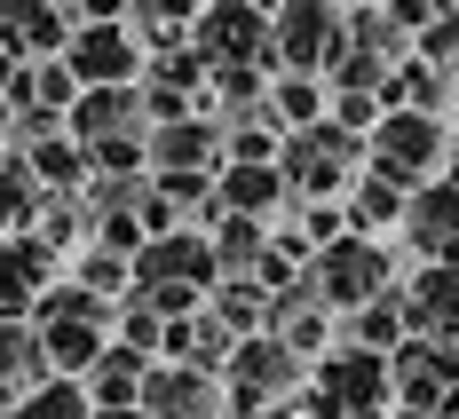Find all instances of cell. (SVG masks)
<instances>
[{
	"instance_id": "obj_13",
	"label": "cell",
	"mask_w": 459,
	"mask_h": 419,
	"mask_svg": "<svg viewBox=\"0 0 459 419\" xmlns=\"http://www.w3.org/2000/svg\"><path fill=\"white\" fill-rule=\"evenodd\" d=\"M143 158H151L159 175H198V167H214V158H222V127H214V119L151 127V135H143Z\"/></svg>"
},
{
	"instance_id": "obj_26",
	"label": "cell",
	"mask_w": 459,
	"mask_h": 419,
	"mask_svg": "<svg viewBox=\"0 0 459 419\" xmlns=\"http://www.w3.org/2000/svg\"><path fill=\"white\" fill-rule=\"evenodd\" d=\"M88 419H143V412H88Z\"/></svg>"
},
{
	"instance_id": "obj_17",
	"label": "cell",
	"mask_w": 459,
	"mask_h": 419,
	"mask_svg": "<svg viewBox=\"0 0 459 419\" xmlns=\"http://www.w3.org/2000/svg\"><path fill=\"white\" fill-rule=\"evenodd\" d=\"M24 167H32V183H48V190H72L80 175H88V150L80 142H64V135H48V142H32V150H16Z\"/></svg>"
},
{
	"instance_id": "obj_16",
	"label": "cell",
	"mask_w": 459,
	"mask_h": 419,
	"mask_svg": "<svg viewBox=\"0 0 459 419\" xmlns=\"http://www.w3.org/2000/svg\"><path fill=\"white\" fill-rule=\"evenodd\" d=\"M40 380H48L40 332L24 325V317H16V325H0V404H8V396H32Z\"/></svg>"
},
{
	"instance_id": "obj_25",
	"label": "cell",
	"mask_w": 459,
	"mask_h": 419,
	"mask_svg": "<svg viewBox=\"0 0 459 419\" xmlns=\"http://www.w3.org/2000/svg\"><path fill=\"white\" fill-rule=\"evenodd\" d=\"M16 72H24V64H16V47L0 40V95H8V80H16Z\"/></svg>"
},
{
	"instance_id": "obj_9",
	"label": "cell",
	"mask_w": 459,
	"mask_h": 419,
	"mask_svg": "<svg viewBox=\"0 0 459 419\" xmlns=\"http://www.w3.org/2000/svg\"><path fill=\"white\" fill-rule=\"evenodd\" d=\"M190 56L214 72H246V56H270V16L262 8H206L190 32Z\"/></svg>"
},
{
	"instance_id": "obj_20",
	"label": "cell",
	"mask_w": 459,
	"mask_h": 419,
	"mask_svg": "<svg viewBox=\"0 0 459 419\" xmlns=\"http://www.w3.org/2000/svg\"><path fill=\"white\" fill-rule=\"evenodd\" d=\"M270 119H285L293 135H301V127H317V88H309V80H277V95H270Z\"/></svg>"
},
{
	"instance_id": "obj_21",
	"label": "cell",
	"mask_w": 459,
	"mask_h": 419,
	"mask_svg": "<svg viewBox=\"0 0 459 419\" xmlns=\"http://www.w3.org/2000/svg\"><path fill=\"white\" fill-rule=\"evenodd\" d=\"M119 285H127V261H119V253H103V245H95V253H80V293H95V301H103V293H119Z\"/></svg>"
},
{
	"instance_id": "obj_5",
	"label": "cell",
	"mask_w": 459,
	"mask_h": 419,
	"mask_svg": "<svg viewBox=\"0 0 459 419\" xmlns=\"http://www.w3.org/2000/svg\"><path fill=\"white\" fill-rule=\"evenodd\" d=\"M388 396V356L372 348H341L317 364V419H372Z\"/></svg>"
},
{
	"instance_id": "obj_4",
	"label": "cell",
	"mask_w": 459,
	"mask_h": 419,
	"mask_svg": "<svg viewBox=\"0 0 459 419\" xmlns=\"http://www.w3.org/2000/svg\"><path fill=\"white\" fill-rule=\"evenodd\" d=\"M64 72H72V88L88 95V88H135V64H143V47L127 24H111V16H95V24H72V47L56 56Z\"/></svg>"
},
{
	"instance_id": "obj_24",
	"label": "cell",
	"mask_w": 459,
	"mask_h": 419,
	"mask_svg": "<svg viewBox=\"0 0 459 419\" xmlns=\"http://www.w3.org/2000/svg\"><path fill=\"white\" fill-rule=\"evenodd\" d=\"M428 56H436V64H452V56H459V16H444V24L428 32Z\"/></svg>"
},
{
	"instance_id": "obj_2",
	"label": "cell",
	"mask_w": 459,
	"mask_h": 419,
	"mask_svg": "<svg viewBox=\"0 0 459 419\" xmlns=\"http://www.w3.org/2000/svg\"><path fill=\"white\" fill-rule=\"evenodd\" d=\"M436 158H444V119H436V111H388V119L372 127V183L420 190L436 175Z\"/></svg>"
},
{
	"instance_id": "obj_18",
	"label": "cell",
	"mask_w": 459,
	"mask_h": 419,
	"mask_svg": "<svg viewBox=\"0 0 459 419\" xmlns=\"http://www.w3.org/2000/svg\"><path fill=\"white\" fill-rule=\"evenodd\" d=\"M40 214V183H32V167L16 158V150H0V230H24Z\"/></svg>"
},
{
	"instance_id": "obj_1",
	"label": "cell",
	"mask_w": 459,
	"mask_h": 419,
	"mask_svg": "<svg viewBox=\"0 0 459 419\" xmlns=\"http://www.w3.org/2000/svg\"><path fill=\"white\" fill-rule=\"evenodd\" d=\"M103 325H111V301H95V293H80V285H48L40 301H32V332H40V356H48L56 380L95 372Z\"/></svg>"
},
{
	"instance_id": "obj_22",
	"label": "cell",
	"mask_w": 459,
	"mask_h": 419,
	"mask_svg": "<svg viewBox=\"0 0 459 419\" xmlns=\"http://www.w3.org/2000/svg\"><path fill=\"white\" fill-rule=\"evenodd\" d=\"M396 214H404V190H388V183L357 190V222H365V230H372V222H396Z\"/></svg>"
},
{
	"instance_id": "obj_15",
	"label": "cell",
	"mask_w": 459,
	"mask_h": 419,
	"mask_svg": "<svg viewBox=\"0 0 459 419\" xmlns=\"http://www.w3.org/2000/svg\"><path fill=\"white\" fill-rule=\"evenodd\" d=\"M0 40L16 47V64L24 56H64L72 47V8H0Z\"/></svg>"
},
{
	"instance_id": "obj_7",
	"label": "cell",
	"mask_w": 459,
	"mask_h": 419,
	"mask_svg": "<svg viewBox=\"0 0 459 419\" xmlns=\"http://www.w3.org/2000/svg\"><path fill=\"white\" fill-rule=\"evenodd\" d=\"M365 150H357V135H341L333 119H317V127H301V135L277 150V183H293V190H341L349 183V167H357Z\"/></svg>"
},
{
	"instance_id": "obj_19",
	"label": "cell",
	"mask_w": 459,
	"mask_h": 419,
	"mask_svg": "<svg viewBox=\"0 0 459 419\" xmlns=\"http://www.w3.org/2000/svg\"><path fill=\"white\" fill-rule=\"evenodd\" d=\"M16 419H88V388H80V380H40V388L16 404Z\"/></svg>"
},
{
	"instance_id": "obj_10",
	"label": "cell",
	"mask_w": 459,
	"mask_h": 419,
	"mask_svg": "<svg viewBox=\"0 0 459 419\" xmlns=\"http://www.w3.org/2000/svg\"><path fill=\"white\" fill-rule=\"evenodd\" d=\"M222 380L238 388V404L254 412V404H270V396H285V388H301V356H293L285 340H270V332H254V340L230 348Z\"/></svg>"
},
{
	"instance_id": "obj_3",
	"label": "cell",
	"mask_w": 459,
	"mask_h": 419,
	"mask_svg": "<svg viewBox=\"0 0 459 419\" xmlns=\"http://www.w3.org/2000/svg\"><path fill=\"white\" fill-rule=\"evenodd\" d=\"M309 293H317V309H372L388 293V253L372 237H333L309 269Z\"/></svg>"
},
{
	"instance_id": "obj_14",
	"label": "cell",
	"mask_w": 459,
	"mask_h": 419,
	"mask_svg": "<svg viewBox=\"0 0 459 419\" xmlns=\"http://www.w3.org/2000/svg\"><path fill=\"white\" fill-rule=\"evenodd\" d=\"M396 317L420 325V332H452V325H459V261H428L420 285L396 301Z\"/></svg>"
},
{
	"instance_id": "obj_23",
	"label": "cell",
	"mask_w": 459,
	"mask_h": 419,
	"mask_svg": "<svg viewBox=\"0 0 459 419\" xmlns=\"http://www.w3.org/2000/svg\"><path fill=\"white\" fill-rule=\"evenodd\" d=\"M396 332H404V317H396V301H388V309H380V301H372L365 317H357V340H365L372 356H380V340H396Z\"/></svg>"
},
{
	"instance_id": "obj_8",
	"label": "cell",
	"mask_w": 459,
	"mask_h": 419,
	"mask_svg": "<svg viewBox=\"0 0 459 419\" xmlns=\"http://www.w3.org/2000/svg\"><path fill=\"white\" fill-rule=\"evenodd\" d=\"M127 269L143 293H198V285H214V245L190 230H167V237H143V253Z\"/></svg>"
},
{
	"instance_id": "obj_11",
	"label": "cell",
	"mask_w": 459,
	"mask_h": 419,
	"mask_svg": "<svg viewBox=\"0 0 459 419\" xmlns=\"http://www.w3.org/2000/svg\"><path fill=\"white\" fill-rule=\"evenodd\" d=\"M404 237L428 261H459V183H420L404 198Z\"/></svg>"
},
{
	"instance_id": "obj_6",
	"label": "cell",
	"mask_w": 459,
	"mask_h": 419,
	"mask_svg": "<svg viewBox=\"0 0 459 419\" xmlns=\"http://www.w3.org/2000/svg\"><path fill=\"white\" fill-rule=\"evenodd\" d=\"M349 47V32H341V16L333 8H277L270 16V56L293 72V80H309V72H333V56Z\"/></svg>"
},
{
	"instance_id": "obj_12",
	"label": "cell",
	"mask_w": 459,
	"mask_h": 419,
	"mask_svg": "<svg viewBox=\"0 0 459 419\" xmlns=\"http://www.w3.org/2000/svg\"><path fill=\"white\" fill-rule=\"evenodd\" d=\"M135 412L143 419H214V380L190 372V364H151Z\"/></svg>"
}]
</instances>
